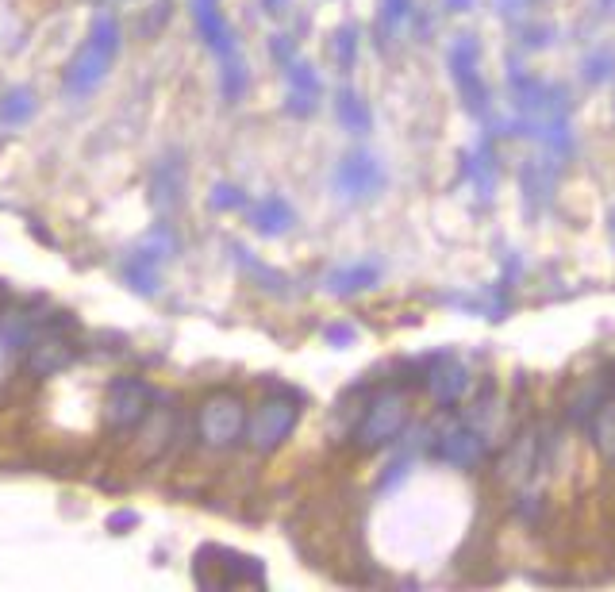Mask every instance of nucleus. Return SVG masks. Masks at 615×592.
I'll return each instance as SVG.
<instances>
[{
	"label": "nucleus",
	"mask_w": 615,
	"mask_h": 592,
	"mask_svg": "<svg viewBox=\"0 0 615 592\" xmlns=\"http://www.w3.org/2000/svg\"><path fill=\"white\" fill-rule=\"evenodd\" d=\"M612 239H615V212H612Z\"/></svg>",
	"instance_id": "37"
},
{
	"label": "nucleus",
	"mask_w": 615,
	"mask_h": 592,
	"mask_svg": "<svg viewBox=\"0 0 615 592\" xmlns=\"http://www.w3.org/2000/svg\"><path fill=\"white\" fill-rule=\"evenodd\" d=\"M381 281V262H350V266H339V270L327 273L323 289L331 296H358L373 289Z\"/></svg>",
	"instance_id": "16"
},
{
	"label": "nucleus",
	"mask_w": 615,
	"mask_h": 592,
	"mask_svg": "<svg viewBox=\"0 0 615 592\" xmlns=\"http://www.w3.org/2000/svg\"><path fill=\"white\" fill-rule=\"evenodd\" d=\"M477 0H443V8L446 12H469Z\"/></svg>",
	"instance_id": "35"
},
{
	"label": "nucleus",
	"mask_w": 615,
	"mask_h": 592,
	"mask_svg": "<svg viewBox=\"0 0 615 592\" xmlns=\"http://www.w3.org/2000/svg\"><path fill=\"white\" fill-rule=\"evenodd\" d=\"M300 423V404L293 396H266L250 408L246 416V435L243 443L254 450V454H273L277 446L289 443V435Z\"/></svg>",
	"instance_id": "5"
},
{
	"label": "nucleus",
	"mask_w": 615,
	"mask_h": 592,
	"mask_svg": "<svg viewBox=\"0 0 615 592\" xmlns=\"http://www.w3.org/2000/svg\"><path fill=\"white\" fill-rule=\"evenodd\" d=\"M335 120H339V127L350 131V135H369L373 112H369V104L362 100V93L339 89V97H335Z\"/></svg>",
	"instance_id": "19"
},
{
	"label": "nucleus",
	"mask_w": 615,
	"mask_h": 592,
	"mask_svg": "<svg viewBox=\"0 0 615 592\" xmlns=\"http://www.w3.org/2000/svg\"><path fill=\"white\" fill-rule=\"evenodd\" d=\"M581 77L589 85H604L615 77V50H592L589 58L581 62Z\"/></svg>",
	"instance_id": "25"
},
{
	"label": "nucleus",
	"mask_w": 615,
	"mask_h": 592,
	"mask_svg": "<svg viewBox=\"0 0 615 592\" xmlns=\"http://www.w3.org/2000/svg\"><path fill=\"white\" fill-rule=\"evenodd\" d=\"M539 454H542V439L535 427L519 431L516 443L504 450L500 458V477H516V481H527L535 469H539Z\"/></svg>",
	"instance_id": "15"
},
{
	"label": "nucleus",
	"mask_w": 615,
	"mask_h": 592,
	"mask_svg": "<svg viewBox=\"0 0 615 592\" xmlns=\"http://www.w3.org/2000/svg\"><path fill=\"white\" fill-rule=\"evenodd\" d=\"M485 450H489V443H485V435H481L473 423H450V427L439 431V439L431 446V454H435L439 462L458 466V469H473L481 458H485Z\"/></svg>",
	"instance_id": "10"
},
{
	"label": "nucleus",
	"mask_w": 615,
	"mask_h": 592,
	"mask_svg": "<svg viewBox=\"0 0 615 592\" xmlns=\"http://www.w3.org/2000/svg\"><path fill=\"white\" fill-rule=\"evenodd\" d=\"M589 439H592V446H596V454H600L608 466H615V389L592 408Z\"/></svg>",
	"instance_id": "18"
},
{
	"label": "nucleus",
	"mask_w": 615,
	"mask_h": 592,
	"mask_svg": "<svg viewBox=\"0 0 615 592\" xmlns=\"http://www.w3.org/2000/svg\"><path fill=\"white\" fill-rule=\"evenodd\" d=\"M181 197H185V162H181V154H170L150 173V204L158 212H173Z\"/></svg>",
	"instance_id": "14"
},
{
	"label": "nucleus",
	"mask_w": 615,
	"mask_h": 592,
	"mask_svg": "<svg viewBox=\"0 0 615 592\" xmlns=\"http://www.w3.org/2000/svg\"><path fill=\"white\" fill-rule=\"evenodd\" d=\"M270 54L277 58V62H281V66H289V62L296 58V39H293V35H273V39H270Z\"/></svg>",
	"instance_id": "31"
},
{
	"label": "nucleus",
	"mask_w": 615,
	"mask_h": 592,
	"mask_svg": "<svg viewBox=\"0 0 615 592\" xmlns=\"http://www.w3.org/2000/svg\"><path fill=\"white\" fill-rule=\"evenodd\" d=\"M408 16H412V0H385L381 4V24H385V31H396L400 24H408Z\"/></svg>",
	"instance_id": "29"
},
{
	"label": "nucleus",
	"mask_w": 615,
	"mask_h": 592,
	"mask_svg": "<svg viewBox=\"0 0 615 592\" xmlns=\"http://www.w3.org/2000/svg\"><path fill=\"white\" fill-rule=\"evenodd\" d=\"M139 523V516L135 512H116V516H108V531H116V535H123L127 527H135Z\"/></svg>",
	"instance_id": "32"
},
{
	"label": "nucleus",
	"mask_w": 615,
	"mask_h": 592,
	"mask_svg": "<svg viewBox=\"0 0 615 592\" xmlns=\"http://www.w3.org/2000/svg\"><path fill=\"white\" fill-rule=\"evenodd\" d=\"M66 327L70 323H54V327H43L24 350V370L31 377H58V373H66L70 366L77 362V354H81V346L66 335Z\"/></svg>",
	"instance_id": "7"
},
{
	"label": "nucleus",
	"mask_w": 615,
	"mask_h": 592,
	"mask_svg": "<svg viewBox=\"0 0 615 592\" xmlns=\"http://www.w3.org/2000/svg\"><path fill=\"white\" fill-rule=\"evenodd\" d=\"M289 4H293V0H262V12H270V16H281Z\"/></svg>",
	"instance_id": "34"
},
{
	"label": "nucleus",
	"mask_w": 615,
	"mask_h": 592,
	"mask_svg": "<svg viewBox=\"0 0 615 592\" xmlns=\"http://www.w3.org/2000/svg\"><path fill=\"white\" fill-rule=\"evenodd\" d=\"M173 439H177V408L173 396H154L147 420L135 427V450L143 462H154L162 454H170Z\"/></svg>",
	"instance_id": "9"
},
{
	"label": "nucleus",
	"mask_w": 615,
	"mask_h": 592,
	"mask_svg": "<svg viewBox=\"0 0 615 592\" xmlns=\"http://www.w3.org/2000/svg\"><path fill=\"white\" fill-rule=\"evenodd\" d=\"M519 185H523V193L531 200H542L550 189H554V170L546 166V158H535V162H527L523 173H519Z\"/></svg>",
	"instance_id": "24"
},
{
	"label": "nucleus",
	"mask_w": 615,
	"mask_h": 592,
	"mask_svg": "<svg viewBox=\"0 0 615 592\" xmlns=\"http://www.w3.org/2000/svg\"><path fill=\"white\" fill-rule=\"evenodd\" d=\"M154 396L158 393L150 389L147 377L120 373V377H112V381H108V389H104V400H100V420H104L108 431L127 435V431H135L139 423L147 420Z\"/></svg>",
	"instance_id": "4"
},
{
	"label": "nucleus",
	"mask_w": 615,
	"mask_h": 592,
	"mask_svg": "<svg viewBox=\"0 0 615 592\" xmlns=\"http://www.w3.org/2000/svg\"><path fill=\"white\" fill-rule=\"evenodd\" d=\"M477 66H481V47H477L473 35H462L450 47V77L458 85V97L466 104V112H473V116H481L489 108V85H485Z\"/></svg>",
	"instance_id": "8"
},
{
	"label": "nucleus",
	"mask_w": 615,
	"mask_h": 592,
	"mask_svg": "<svg viewBox=\"0 0 615 592\" xmlns=\"http://www.w3.org/2000/svg\"><path fill=\"white\" fill-rule=\"evenodd\" d=\"M35 112H39V100L27 85H16L0 97V127H24L31 124Z\"/></svg>",
	"instance_id": "20"
},
{
	"label": "nucleus",
	"mask_w": 615,
	"mask_h": 592,
	"mask_svg": "<svg viewBox=\"0 0 615 592\" xmlns=\"http://www.w3.org/2000/svg\"><path fill=\"white\" fill-rule=\"evenodd\" d=\"M246 400L231 389H216L200 400L197 408V439L208 450H235L246 435Z\"/></svg>",
	"instance_id": "3"
},
{
	"label": "nucleus",
	"mask_w": 615,
	"mask_h": 592,
	"mask_svg": "<svg viewBox=\"0 0 615 592\" xmlns=\"http://www.w3.org/2000/svg\"><path fill=\"white\" fill-rule=\"evenodd\" d=\"M554 39V27L550 24H527V27H519V43L527 50H542L546 43Z\"/></svg>",
	"instance_id": "30"
},
{
	"label": "nucleus",
	"mask_w": 615,
	"mask_h": 592,
	"mask_svg": "<svg viewBox=\"0 0 615 592\" xmlns=\"http://www.w3.org/2000/svg\"><path fill=\"white\" fill-rule=\"evenodd\" d=\"M208 204H212L216 212H239V208H246V193L239 185H231V181H220V185L212 189Z\"/></svg>",
	"instance_id": "28"
},
{
	"label": "nucleus",
	"mask_w": 615,
	"mask_h": 592,
	"mask_svg": "<svg viewBox=\"0 0 615 592\" xmlns=\"http://www.w3.org/2000/svg\"><path fill=\"white\" fill-rule=\"evenodd\" d=\"M235 258H239V266H243L246 273H254V281H262L270 293H285V277H281V273H273L270 266H262V262H254V258H250V250L235 247Z\"/></svg>",
	"instance_id": "26"
},
{
	"label": "nucleus",
	"mask_w": 615,
	"mask_h": 592,
	"mask_svg": "<svg viewBox=\"0 0 615 592\" xmlns=\"http://www.w3.org/2000/svg\"><path fill=\"white\" fill-rule=\"evenodd\" d=\"M120 43H123L120 20L112 12H97L93 27H89V39L81 43V50L70 58V66L62 74V93L66 97H89V93H97L100 81L108 77L116 54H120Z\"/></svg>",
	"instance_id": "1"
},
{
	"label": "nucleus",
	"mask_w": 615,
	"mask_h": 592,
	"mask_svg": "<svg viewBox=\"0 0 615 592\" xmlns=\"http://www.w3.org/2000/svg\"><path fill=\"white\" fill-rule=\"evenodd\" d=\"M469 385H473V377H469V366L466 362H458V358H435L431 362V370H427V389L431 396L439 400V404H458L462 396L469 393Z\"/></svg>",
	"instance_id": "13"
},
{
	"label": "nucleus",
	"mask_w": 615,
	"mask_h": 592,
	"mask_svg": "<svg viewBox=\"0 0 615 592\" xmlns=\"http://www.w3.org/2000/svg\"><path fill=\"white\" fill-rule=\"evenodd\" d=\"M246 85H250V74H246V62L239 54H231V58H223V70H220V93L227 104H239L246 93Z\"/></svg>",
	"instance_id": "23"
},
{
	"label": "nucleus",
	"mask_w": 615,
	"mask_h": 592,
	"mask_svg": "<svg viewBox=\"0 0 615 592\" xmlns=\"http://www.w3.org/2000/svg\"><path fill=\"white\" fill-rule=\"evenodd\" d=\"M193 20H197L204 47L212 50L216 58L239 54V39H235V31L227 24V16L220 12V0H193Z\"/></svg>",
	"instance_id": "11"
},
{
	"label": "nucleus",
	"mask_w": 615,
	"mask_h": 592,
	"mask_svg": "<svg viewBox=\"0 0 615 592\" xmlns=\"http://www.w3.org/2000/svg\"><path fill=\"white\" fill-rule=\"evenodd\" d=\"M335 62L343 66V70H354V62H358V27L346 24L335 31Z\"/></svg>",
	"instance_id": "27"
},
{
	"label": "nucleus",
	"mask_w": 615,
	"mask_h": 592,
	"mask_svg": "<svg viewBox=\"0 0 615 592\" xmlns=\"http://www.w3.org/2000/svg\"><path fill=\"white\" fill-rule=\"evenodd\" d=\"M323 335H327L331 343H350V339H354V327H346V323H335V327H327Z\"/></svg>",
	"instance_id": "33"
},
{
	"label": "nucleus",
	"mask_w": 615,
	"mask_h": 592,
	"mask_svg": "<svg viewBox=\"0 0 615 592\" xmlns=\"http://www.w3.org/2000/svg\"><path fill=\"white\" fill-rule=\"evenodd\" d=\"M158 270H162L158 262H150L143 254H131V258L123 262V281H127V289H135V293L154 296L158 293V285H162Z\"/></svg>",
	"instance_id": "21"
},
{
	"label": "nucleus",
	"mask_w": 615,
	"mask_h": 592,
	"mask_svg": "<svg viewBox=\"0 0 615 592\" xmlns=\"http://www.w3.org/2000/svg\"><path fill=\"white\" fill-rule=\"evenodd\" d=\"M331 189L346 204H362V200L377 197L385 189V166L369 150H350L331 170Z\"/></svg>",
	"instance_id": "6"
},
{
	"label": "nucleus",
	"mask_w": 615,
	"mask_h": 592,
	"mask_svg": "<svg viewBox=\"0 0 615 592\" xmlns=\"http://www.w3.org/2000/svg\"><path fill=\"white\" fill-rule=\"evenodd\" d=\"M412 420V400L404 389H396V385H385V389H377V393L366 400V408H362V416L354 423V431H350V439L358 450H385V446H393L400 435H404V427Z\"/></svg>",
	"instance_id": "2"
},
{
	"label": "nucleus",
	"mask_w": 615,
	"mask_h": 592,
	"mask_svg": "<svg viewBox=\"0 0 615 592\" xmlns=\"http://www.w3.org/2000/svg\"><path fill=\"white\" fill-rule=\"evenodd\" d=\"M466 177L477 185V193H481V197H489L492 185H496V154H492L489 147L466 154Z\"/></svg>",
	"instance_id": "22"
},
{
	"label": "nucleus",
	"mask_w": 615,
	"mask_h": 592,
	"mask_svg": "<svg viewBox=\"0 0 615 592\" xmlns=\"http://www.w3.org/2000/svg\"><path fill=\"white\" fill-rule=\"evenodd\" d=\"M600 12H608V16H612V12H615V0H600Z\"/></svg>",
	"instance_id": "36"
},
{
	"label": "nucleus",
	"mask_w": 615,
	"mask_h": 592,
	"mask_svg": "<svg viewBox=\"0 0 615 592\" xmlns=\"http://www.w3.org/2000/svg\"><path fill=\"white\" fill-rule=\"evenodd\" d=\"M285 81H289V100H285V108H289L293 116H312L323 97V81H320V74H316V66L304 62V58H293V62L285 66Z\"/></svg>",
	"instance_id": "12"
},
{
	"label": "nucleus",
	"mask_w": 615,
	"mask_h": 592,
	"mask_svg": "<svg viewBox=\"0 0 615 592\" xmlns=\"http://www.w3.org/2000/svg\"><path fill=\"white\" fill-rule=\"evenodd\" d=\"M293 223H296L293 204H289L285 197H277V193L262 197L258 204H254V208H250V227H254L258 235H266V239H277V235H285Z\"/></svg>",
	"instance_id": "17"
}]
</instances>
